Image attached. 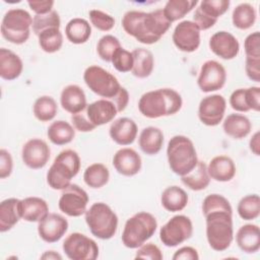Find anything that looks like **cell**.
<instances>
[{
  "mask_svg": "<svg viewBox=\"0 0 260 260\" xmlns=\"http://www.w3.org/2000/svg\"><path fill=\"white\" fill-rule=\"evenodd\" d=\"M171 24L162 9L151 12L129 10L122 17V27L125 32L145 45L158 42L169 30Z\"/></svg>",
  "mask_w": 260,
  "mask_h": 260,
  "instance_id": "1",
  "label": "cell"
},
{
  "mask_svg": "<svg viewBox=\"0 0 260 260\" xmlns=\"http://www.w3.org/2000/svg\"><path fill=\"white\" fill-rule=\"evenodd\" d=\"M183 105L181 94L173 88H158L143 93L138 101V110L148 119L172 116Z\"/></svg>",
  "mask_w": 260,
  "mask_h": 260,
  "instance_id": "2",
  "label": "cell"
},
{
  "mask_svg": "<svg viewBox=\"0 0 260 260\" xmlns=\"http://www.w3.org/2000/svg\"><path fill=\"white\" fill-rule=\"evenodd\" d=\"M206 239L209 247L217 252L230 248L234 239L233 210L217 209L204 214Z\"/></svg>",
  "mask_w": 260,
  "mask_h": 260,
  "instance_id": "3",
  "label": "cell"
},
{
  "mask_svg": "<svg viewBox=\"0 0 260 260\" xmlns=\"http://www.w3.org/2000/svg\"><path fill=\"white\" fill-rule=\"evenodd\" d=\"M167 157L171 171L180 177L190 173L198 162L194 143L185 135H175L170 139Z\"/></svg>",
  "mask_w": 260,
  "mask_h": 260,
  "instance_id": "4",
  "label": "cell"
},
{
  "mask_svg": "<svg viewBox=\"0 0 260 260\" xmlns=\"http://www.w3.org/2000/svg\"><path fill=\"white\" fill-rule=\"evenodd\" d=\"M80 170V157L73 149L59 152L47 172V184L54 190H63L71 184V180Z\"/></svg>",
  "mask_w": 260,
  "mask_h": 260,
  "instance_id": "5",
  "label": "cell"
},
{
  "mask_svg": "<svg viewBox=\"0 0 260 260\" xmlns=\"http://www.w3.org/2000/svg\"><path fill=\"white\" fill-rule=\"evenodd\" d=\"M156 218L149 212L140 211L129 217L122 233V243L126 248L137 249L155 233Z\"/></svg>",
  "mask_w": 260,
  "mask_h": 260,
  "instance_id": "6",
  "label": "cell"
},
{
  "mask_svg": "<svg viewBox=\"0 0 260 260\" xmlns=\"http://www.w3.org/2000/svg\"><path fill=\"white\" fill-rule=\"evenodd\" d=\"M85 222L90 233L98 239L110 240L118 229V216L104 202L93 203L84 213Z\"/></svg>",
  "mask_w": 260,
  "mask_h": 260,
  "instance_id": "7",
  "label": "cell"
},
{
  "mask_svg": "<svg viewBox=\"0 0 260 260\" xmlns=\"http://www.w3.org/2000/svg\"><path fill=\"white\" fill-rule=\"evenodd\" d=\"M32 25L31 15L24 9H9L3 16L1 22V35L11 44H24L29 36Z\"/></svg>",
  "mask_w": 260,
  "mask_h": 260,
  "instance_id": "8",
  "label": "cell"
},
{
  "mask_svg": "<svg viewBox=\"0 0 260 260\" xmlns=\"http://www.w3.org/2000/svg\"><path fill=\"white\" fill-rule=\"evenodd\" d=\"M83 80L92 92L107 100H113L122 87L116 76L98 65H90L84 70Z\"/></svg>",
  "mask_w": 260,
  "mask_h": 260,
  "instance_id": "9",
  "label": "cell"
},
{
  "mask_svg": "<svg viewBox=\"0 0 260 260\" xmlns=\"http://www.w3.org/2000/svg\"><path fill=\"white\" fill-rule=\"evenodd\" d=\"M193 235L191 219L183 214L170 218L159 230V239L167 247H177L189 240Z\"/></svg>",
  "mask_w": 260,
  "mask_h": 260,
  "instance_id": "10",
  "label": "cell"
},
{
  "mask_svg": "<svg viewBox=\"0 0 260 260\" xmlns=\"http://www.w3.org/2000/svg\"><path fill=\"white\" fill-rule=\"evenodd\" d=\"M62 249L71 260H95L100 253L99 246L94 240L77 232L65 238Z\"/></svg>",
  "mask_w": 260,
  "mask_h": 260,
  "instance_id": "11",
  "label": "cell"
},
{
  "mask_svg": "<svg viewBox=\"0 0 260 260\" xmlns=\"http://www.w3.org/2000/svg\"><path fill=\"white\" fill-rule=\"evenodd\" d=\"M88 195L77 184H70L67 188L62 190L59 198V209L68 216L78 217L87 210Z\"/></svg>",
  "mask_w": 260,
  "mask_h": 260,
  "instance_id": "12",
  "label": "cell"
},
{
  "mask_svg": "<svg viewBox=\"0 0 260 260\" xmlns=\"http://www.w3.org/2000/svg\"><path fill=\"white\" fill-rule=\"evenodd\" d=\"M231 5L229 0H203L195 9L193 22L200 30L212 27L217 19L224 14Z\"/></svg>",
  "mask_w": 260,
  "mask_h": 260,
  "instance_id": "13",
  "label": "cell"
},
{
  "mask_svg": "<svg viewBox=\"0 0 260 260\" xmlns=\"http://www.w3.org/2000/svg\"><path fill=\"white\" fill-rule=\"evenodd\" d=\"M226 81L225 68L215 60L205 61L199 71L197 78L198 87L203 92H211L219 90Z\"/></svg>",
  "mask_w": 260,
  "mask_h": 260,
  "instance_id": "14",
  "label": "cell"
},
{
  "mask_svg": "<svg viewBox=\"0 0 260 260\" xmlns=\"http://www.w3.org/2000/svg\"><path fill=\"white\" fill-rule=\"evenodd\" d=\"M226 101L221 94H211L203 98L198 106V118L206 126L218 125L224 116Z\"/></svg>",
  "mask_w": 260,
  "mask_h": 260,
  "instance_id": "15",
  "label": "cell"
},
{
  "mask_svg": "<svg viewBox=\"0 0 260 260\" xmlns=\"http://www.w3.org/2000/svg\"><path fill=\"white\" fill-rule=\"evenodd\" d=\"M172 39L177 49L192 53L200 46V29L193 21L183 20L176 25Z\"/></svg>",
  "mask_w": 260,
  "mask_h": 260,
  "instance_id": "16",
  "label": "cell"
},
{
  "mask_svg": "<svg viewBox=\"0 0 260 260\" xmlns=\"http://www.w3.org/2000/svg\"><path fill=\"white\" fill-rule=\"evenodd\" d=\"M51 149L46 141L40 138L27 140L21 149L23 164L32 170L43 169L50 159Z\"/></svg>",
  "mask_w": 260,
  "mask_h": 260,
  "instance_id": "17",
  "label": "cell"
},
{
  "mask_svg": "<svg viewBox=\"0 0 260 260\" xmlns=\"http://www.w3.org/2000/svg\"><path fill=\"white\" fill-rule=\"evenodd\" d=\"M38 234L46 243H56L68 230L67 219L58 213H48L38 222Z\"/></svg>",
  "mask_w": 260,
  "mask_h": 260,
  "instance_id": "18",
  "label": "cell"
},
{
  "mask_svg": "<svg viewBox=\"0 0 260 260\" xmlns=\"http://www.w3.org/2000/svg\"><path fill=\"white\" fill-rule=\"evenodd\" d=\"M208 46L214 55L223 60H232L240 52L239 41L234 35L225 30H219L213 34L209 39Z\"/></svg>",
  "mask_w": 260,
  "mask_h": 260,
  "instance_id": "19",
  "label": "cell"
},
{
  "mask_svg": "<svg viewBox=\"0 0 260 260\" xmlns=\"http://www.w3.org/2000/svg\"><path fill=\"white\" fill-rule=\"evenodd\" d=\"M113 166L120 175L132 177L140 172L142 160L136 150L130 147H123L114 154Z\"/></svg>",
  "mask_w": 260,
  "mask_h": 260,
  "instance_id": "20",
  "label": "cell"
},
{
  "mask_svg": "<svg viewBox=\"0 0 260 260\" xmlns=\"http://www.w3.org/2000/svg\"><path fill=\"white\" fill-rule=\"evenodd\" d=\"M86 117L95 127L105 125L114 120L118 114L115 104L111 100L101 99L87 105L85 108Z\"/></svg>",
  "mask_w": 260,
  "mask_h": 260,
  "instance_id": "21",
  "label": "cell"
},
{
  "mask_svg": "<svg viewBox=\"0 0 260 260\" xmlns=\"http://www.w3.org/2000/svg\"><path fill=\"white\" fill-rule=\"evenodd\" d=\"M137 132L138 128L136 123L127 117H121L114 120L109 129V134L112 140L123 146L132 144L136 139Z\"/></svg>",
  "mask_w": 260,
  "mask_h": 260,
  "instance_id": "22",
  "label": "cell"
},
{
  "mask_svg": "<svg viewBox=\"0 0 260 260\" xmlns=\"http://www.w3.org/2000/svg\"><path fill=\"white\" fill-rule=\"evenodd\" d=\"M60 104L63 110L74 115L85 110L87 106L86 95L79 85L69 84L61 91Z\"/></svg>",
  "mask_w": 260,
  "mask_h": 260,
  "instance_id": "23",
  "label": "cell"
},
{
  "mask_svg": "<svg viewBox=\"0 0 260 260\" xmlns=\"http://www.w3.org/2000/svg\"><path fill=\"white\" fill-rule=\"evenodd\" d=\"M207 172L210 179L214 181L229 182L236 175V165L228 155H216L209 161Z\"/></svg>",
  "mask_w": 260,
  "mask_h": 260,
  "instance_id": "24",
  "label": "cell"
},
{
  "mask_svg": "<svg viewBox=\"0 0 260 260\" xmlns=\"http://www.w3.org/2000/svg\"><path fill=\"white\" fill-rule=\"evenodd\" d=\"M21 218L28 222H39L49 213L46 200L41 197L30 196L20 200Z\"/></svg>",
  "mask_w": 260,
  "mask_h": 260,
  "instance_id": "25",
  "label": "cell"
},
{
  "mask_svg": "<svg viewBox=\"0 0 260 260\" xmlns=\"http://www.w3.org/2000/svg\"><path fill=\"white\" fill-rule=\"evenodd\" d=\"M23 70V63L20 57L14 52L0 49V76L4 80H14L18 78Z\"/></svg>",
  "mask_w": 260,
  "mask_h": 260,
  "instance_id": "26",
  "label": "cell"
},
{
  "mask_svg": "<svg viewBox=\"0 0 260 260\" xmlns=\"http://www.w3.org/2000/svg\"><path fill=\"white\" fill-rule=\"evenodd\" d=\"M238 247L247 254L256 253L260 248V231L257 224L247 223L242 225L236 234Z\"/></svg>",
  "mask_w": 260,
  "mask_h": 260,
  "instance_id": "27",
  "label": "cell"
},
{
  "mask_svg": "<svg viewBox=\"0 0 260 260\" xmlns=\"http://www.w3.org/2000/svg\"><path fill=\"white\" fill-rule=\"evenodd\" d=\"M138 144L142 152L147 155L157 154L164 144L162 131L154 126H148L141 130L138 137Z\"/></svg>",
  "mask_w": 260,
  "mask_h": 260,
  "instance_id": "28",
  "label": "cell"
},
{
  "mask_svg": "<svg viewBox=\"0 0 260 260\" xmlns=\"http://www.w3.org/2000/svg\"><path fill=\"white\" fill-rule=\"evenodd\" d=\"M222 129L228 136L234 139H243L250 134L252 124L248 117L234 113L223 120Z\"/></svg>",
  "mask_w": 260,
  "mask_h": 260,
  "instance_id": "29",
  "label": "cell"
},
{
  "mask_svg": "<svg viewBox=\"0 0 260 260\" xmlns=\"http://www.w3.org/2000/svg\"><path fill=\"white\" fill-rule=\"evenodd\" d=\"M21 218L20 200L7 198L0 203V232L10 231Z\"/></svg>",
  "mask_w": 260,
  "mask_h": 260,
  "instance_id": "30",
  "label": "cell"
},
{
  "mask_svg": "<svg viewBox=\"0 0 260 260\" xmlns=\"http://www.w3.org/2000/svg\"><path fill=\"white\" fill-rule=\"evenodd\" d=\"M162 207L170 212L183 210L188 204V195L184 189L179 186L167 187L160 196Z\"/></svg>",
  "mask_w": 260,
  "mask_h": 260,
  "instance_id": "31",
  "label": "cell"
},
{
  "mask_svg": "<svg viewBox=\"0 0 260 260\" xmlns=\"http://www.w3.org/2000/svg\"><path fill=\"white\" fill-rule=\"evenodd\" d=\"M67 40L75 45H81L88 41L91 36V26L89 22L80 17L70 19L65 26Z\"/></svg>",
  "mask_w": 260,
  "mask_h": 260,
  "instance_id": "32",
  "label": "cell"
},
{
  "mask_svg": "<svg viewBox=\"0 0 260 260\" xmlns=\"http://www.w3.org/2000/svg\"><path fill=\"white\" fill-rule=\"evenodd\" d=\"M133 67L132 74L138 78L148 77L154 67V59L152 53L144 48H137L132 51Z\"/></svg>",
  "mask_w": 260,
  "mask_h": 260,
  "instance_id": "33",
  "label": "cell"
},
{
  "mask_svg": "<svg viewBox=\"0 0 260 260\" xmlns=\"http://www.w3.org/2000/svg\"><path fill=\"white\" fill-rule=\"evenodd\" d=\"M47 136L53 144L65 145L74 139L75 129L70 123L64 120H57L48 127Z\"/></svg>",
  "mask_w": 260,
  "mask_h": 260,
  "instance_id": "34",
  "label": "cell"
},
{
  "mask_svg": "<svg viewBox=\"0 0 260 260\" xmlns=\"http://www.w3.org/2000/svg\"><path fill=\"white\" fill-rule=\"evenodd\" d=\"M182 183L193 191H201L208 187L210 177L207 172V166L204 161L198 160L196 167L187 175L181 177Z\"/></svg>",
  "mask_w": 260,
  "mask_h": 260,
  "instance_id": "35",
  "label": "cell"
},
{
  "mask_svg": "<svg viewBox=\"0 0 260 260\" xmlns=\"http://www.w3.org/2000/svg\"><path fill=\"white\" fill-rule=\"evenodd\" d=\"M109 169L101 162L91 164L85 169L83 173L84 183L92 189H99L104 187L109 182Z\"/></svg>",
  "mask_w": 260,
  "mask_h": 260,
  "instance_id": "36",
  "label": "cell"
},
{
  "mask_svg": "<svg viewBox=\"0 0 260 260\" xmlns=\"http://www.w3.org/2000/svg\"><path fill=\"white\" fill-rule=\"evenodd\" d=\"M232 21L235 27L239 29H248L256 21V10L250 3H240L232 13Z\"/></svg>",
  "mask_w": 260,
  "mask_h": 260,
  "instance_id": "37",
  "label": "cell"
},
{
  "mask_svg": "<svg viewBox=\"0 0 260 260\" xmlns=\"http://www.w3.org/2000/svg\"><path fill=\"white\" fill-rule=\"evenodd\" d=\"M197 3L196 0H169L162 8V11L166 18L173 23L174 21L182 19Z\"/></svg>",
  "mask_w": 260,
  "mask_h": 260,
  "instance_id": "38",
  "label": "cell"
},
{
  "mask_svg": "<svg viewBox=\"0 0 260 260\" xmlns=\"http://www.w3.org/2000/svg\"><path fill=\"white\" fill-rule=\"evenodd\" d=\"M57 103L50 95H42L38 98L32 106L34 115L41 122H49L53 120L57 114Z\"/></svg>",
  "mask_w": 260,
  "mask_h": 260,
  "instance_id": "39",
  "label": "cell"
},
{
  "mask_svg": "<svg viewBox=\"0 0 260 260\" xmlns=\"http://www.w3.org/2000/svg\"><path fill=\"white\" fill-rule=\"evenodd\" d=\"M39 46L41 49L49 54L58 52L63 45V35L60 28L52 27L43 30L39 36Z\"/></svg>",
  "mask_w": 260,
  "mask_h": 260,
  "instance_id": "40",
  "label": "cell"
},
{
  "mask_svg": "<svg viewBox=\"0 0 260 260\" xmlns=\"http://www.w3.org/2000/svg\"><path fill=\"white\" fill-rule=\"evenodd\" d=\"M237 211L244 220L256 219L260 214V198L258 194H249L241 198L238 203Z\"/></svg>",
  "mask_w": 260,
  "mask_h": 260,
  "instance_id": "41",
  "label": "cell"
},
{
  "mask_svg": "<svg viewBox=\"0 0 260 260\" xmlns=\"http://www.w3.org/2000/svg\"><path fill=\"white\" fill-rule=\"evenodd\" d=\"M61 25V19L59 16V13L56 10H52L46 14H36L32 17V31L38 37L43 30L57 27L60 28Z\"/></svg>",
  "mask_w": 260,
  "mask_h": 260,
  "instance_id": "42",
  "label": "cell"
},
{
  "mask_svg": "<svg viewBox=\"0 0 260 260\" xmlns=\"http://www.w3.org/2000/svg\"><path fill=\"white\" fill-rule=\"evenodd\" d=\"M121 48L120 41L113 35L103 36L96 45V52L103 61L111 62L114 54Z\"/></svg>",
  "mask_w": 260,
  "mask_h": 260,
  "instance_id": "43",
  "label": "cell"
},
{
  "mask_svg": "<svg viewBox=\"0 0 260 260\" xmlns=\"http://www.w3.org/2000/svg\"><path fill=\"white\" fill-rule=\"evenodd\" d=\"M89 19L90 23L102 31H109L115 26L114 17L99 9H91L89 11Z\"/></svg>",
  "mask_w": 260,
  "mask_h": 260,
  "instance_id": "44",
  "label": "cell"
},
{
  "mask_svg": "<svg viewBox=\"0 0 260 260\" xmlns=\"http://www.w3.org/2000/svg\"><path fill=\"white\" fill-rule=\"evenodd\" d=\"M112 64L116 70L122 73H126L132 70L133 67V55L122 47L116 51L112 58Z\"/></svg>",
  "mask_w": 260,
  "mask_h": 260,
  "instance_id": "45",
  "label": "cell"
},
{
  "mask_svg": "<svg viewBox=\"0 0 260 260\" xmlns=\"http://www.w3.org/2000/svg\"><path fill=\"white\" fill-rule=\"evenodd\" d=\"M217 209H226L233 210L230 201L222 195L219 194H209L207 195L202 202V212L203 215L211 210Z\"/></svg>",
  "mask_w": 260,
  "mask_h": 260,
  "instance_id": "46",
  "label": "cell"
},
{
  "mask_svg": "<svg viewBox=\"0 0 260 260\" xmlns=\"http://www.w3.org/2000/svg\"><path fill=\"white\" fill-rule=\"evenodd\" d=\"M246 58L260 59V34L254 31L248 35L244 42Z\"/></svg>",
  "mask_w": 260,
  "mask_h": 260,
  "instance_id": "47",
  "label": "cell"
},
{
  "mask_svg": "<svg viewBox=\"0 0 260 260\" xmlns=\"http://www.w3.org/2000/svg\"><path fill=\"white\" fill-rule=\"evenodd\" d=\"M135 259H149V260H162L164 256L160 249L153 243H144L137 248Z\"/></svg>",
  "mask_w": 260,
  "mask_h": 260,
  "instance_id": "48",
  "label": "cell"
},
{
  "mask_svg": "<svg viewBox=\"0 0 260 260\" xmlns=\"http://www.w3.org/2000/svg\"><path fill=\"white\" fill-rule=\"evenodd\" d=\"M230 106L233 110L241 113L249 112L246 102V88H238L234 90L230 96Z\"/></svg>",
  "mask_w": 260,
  "mask_h": 260,
  "instance_id": "49",
  "label": "cell"
},
{
  "mask_svg": "<svg viewBox=\"0 0 260 260\" xmlns=\"http://www.w3.org/2000/svg\"><path fill=\"white\" fill-rule=\"evenodd\" d=\"M13 170V159L10 152L4 148L0 149V178L9 177Z\"/></svg>",
  "mask_w": 260,
  "mask_h": 260,
  "instance_id": "50",
  "label": "cell"
},
{
  "mask_svg": "<svg viewBox=\"0 0 260 260\" xmlns=\"http://www.w3.org/2000/svg\"><path fill=\"white\" fill-rule=\"evenodd\" d=\"M71 122L74 129L80 132H90L96 128L89 122L87 117L84 114H82V112L72 115Z\"/></svg>",
  "mask_w": 260,
  "mask_h": 260,
  "instance_id": "51",
  "label": "cell"
},
{
  "mask_svg": "<svg viewBox=\"0 0 260 260\" xmlns=\"http://www.w3.org/2000/svg\"><path fill=\"white\" fill-rule=\"evenodd\" d=\"M246 102L249 110L259 112L260 111V87L251 86L246 88Z\"/></svg>",
  "mask_w": 260,
  "mask_h": 260,
  "instance_id": "52",
  "label": "cell"
},
{
  "mask_svg": "<svg viewBox=\"0 0 260 260\" xmlns=\"http://www.w3.org/2000/svg\"><path fill=\"white\" fill-rule=\"evenodd\" d=\"M245 71L249 79L255 82H260V59L246 58Z\"/></svg>",
  "mask_w": 260,
  "mask_h": 260,
  "instance_id": "53",
  "label": "cell"
},
{
  "mask_svg": "<svg viewBox=\"0 0 260 260\" xmlns=\"http://www.w3.org/2000/svg\"><path fill=\"white\" fill-rule=\"evenodd\" d=\"M173 260H198L199 255L198 252L195 248L190 247V246H185L180 249H178L174 255H173Z\"/></svg>",
  "mask_w": 260,
  "mask_h": 260,
  "instance_id": "54",
  "label": "cell"
},
{
  "mask_svg": "<svg viewBox=\"0 0 260 260\" xmlns=\"http://www.w3.org/2000/svg\"><path fill=\"white\" fill-rule=\"evenodd\" d=\"M27 4H28L29 8L36 14H46L53 10L54 1H52V0H45V1L29 0V1H27Z\"/></svg>",
  "mask_w": 260,
  "mask_h": 260,
  "instance_id": "55",
  "label": "cell"
},
{
  "mask_svg": "<svg viewBox=\"0 0 260 260\" xmlns=\"http://www.w3.org/2000/svg\"><path fill=\"white\" fill-rule=\"evenodd\" d=\"M111 101L115 104V106L118 110V113L123 112L127 108L128 103H129V92H128V90L125 87L122 86L120 91L118 92V94Z\"/></svg>",
  "mask_w": 260,
  "mask_h": 260,
  "instance_id": "56",
  "label": "cell"
},
{
  "mask_svg": "<svg viewBox=\"0 0 260 260\" xmlns=\"http://www.w3.org/2000/svg\"><path fill=\"white\" fill-rule=\"evenodd\" d=\"M249 147H250V150L255 155L258 156L260 154V132L259 131L255 132L251 137L249 141Z\"/></svg>",
  "mask_w": 260,
  "mask_h": 260,
  "instance_id": "57",
  "label": "cell"
},
{
  "mask_svg": "<svg viewBox=\"0 0 260 260\" xmlns=\"http://www.w3.org/2000/svg\"><path fill=\"white\" fill-rule=\"evenodd\" d=\"M41 259H46V260H62V256L57 253L56 251L49 250L44 252V254L41 255Z\"/></svg>",
  "mask_w": 260,
  "mask_h": 260,
  "instance_id": "58",
  "label": "cell"
}]
</instances>
